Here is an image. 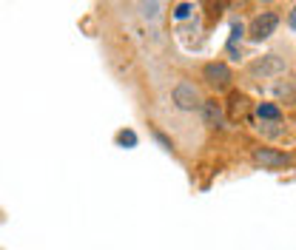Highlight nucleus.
<instances>
[{
    "label": "nucleus",
    "instance_id": "obj_13",
    "mask_svg": "<svg viewBox=\"0 0 296 250\" xmlns=\"http://www.w3.org/2000/svg\"><path fill=\"white\" fill-rule=\"evenodd\" d=\"M288 26H290V29H293V31H296V6H293V12H290V14H288Z\"/></svg>",
    "mask_w": 296,
    "mask_h": 250
},
{
    "label": "nucleus",
    "instance_id": "obj_10",
    "mask_svg": "<svg viewBox=\"0 0 296 250\" xmlns=\"http://www.w3.org/2000/svg\"><path fill=\"white\" fill-rule=\"evenodd\" d=\"M273 94L282 97V100H290V103L296 100V88L290 86V83H279V86H273Z\"/></svg>",
    "mask_w": 296,
    "mask_h": 250
},
{
    "label": "nucleus",
    "instance_id": "obj_8",
    "mask_svg": "<svg viewBox=\"0 0 296 250\" xmlns=\"http://www.w3.org/2000/svg\"><path fill=\"white\" fill-rule=\"evenodd\" d=\"M242 37H245V26H242L239 20H234V23H231V37H228V43H225V49H239L236 43H242Z\"/></svg>",
    "mask_w": 296,
    "mask_h": 250
},
{
    "label": "nucleus",
    "instance_id": "obj_2",
    "mask_svg": "<svg viewBox=\"0 0 296 250\" xmlns=\"http://www.w3.org/2000/svg\"><path fill=\"white\" fill-rule=\"evenodd\" d=\"M171 103L177 111H197L199 105H202V97H199V88L194 86V83H188V80H179L177 86L171 88Z\"/></svg>",
    "mask_w": 296,
    "mask_h": 250
},
{
    "label": "nucleus",
    "instance_id": "obj_12",
    "mask_svg": "<svg viewBox=\"0 0 296 250\" xmlns=\"http://www.w3.org/2000/svg\"><path fill=\"white\" fill-rule=\"evenodd\" d=\"M117 142H120L123 148H134V145H137V134H134V131H120V134H117Z\"/></svg>",
    "mask_w": 296,
    "mask_h": 250
},
{
    "label": "nucleus",
    "instance_id": "obj_5",
    "mask_svg": "<svg viewBox=\"0 0 296 250\" xmlns=\"http://www.w3.org/2000/svg\"><path fill=\"white\" fill-rule=\"evenodd\" d=\"M251 159L256 165H262V168H285V165H290V153H282L276 148H256L251 153Z\"/></svg>",
    "mask_w": 296,
    "mask_h": 250
},
{
    "label": "nucleus",
    "instance_id": "obj_6",
    "mask_svg": "<svg viewBox=\"0 0 296 250\" xmlns=\"http://www.w3.org/2000/svg\"><path fill=\"white\" fill-rule=\"evenodd\" d=\"M199 111H202L205 125H222V105L216 103V100H202Z\"/></svg>",
    "mask_w": 296,
    "mask_h": 250
},
{
    "label": "nucleus",
    "instance_id": "obj_1",
    "mask_svg": "<svg viewBox=\"0 0 296 250\" xmlns=\"http://www.w3.org/2000/svg\"><path fill=\"white\" fill-rule=\"evenodd\" d=\"M285 71H288V63L279 54H262L253 63H248V77L251 80H273Z\"/></svg>",
    "mask_w": 296,
    "mask_h": 250
},
{
    "label": "nucleus",
    "instance_id": "obj_7",
    "mask_svg": "<svg viewBox=\"0 0 296 250\" xmlns=\"http://www.w3.org/2000/svg\"><path fill=\"white\" fill-rule=\"evenodd\" d=\"M256 117L259 120H268V122H279L282 120V108L276 103H259L256 105Z\"/></svg>",
    "mask_w": 296,
    "mask_h": 250
},
{
    "label": "nucleus",
    "instance_id": "obj_11",
    "mask_svg": "<svg viewBox=\"0 0 296 250\" xmlns=\"http://www.w3.org/2000/svg\"><path fill=\"white\" fill-rule=\"evenodd\" d=\"M194 14V3H177L174 6V17L177 20H185V17H191Z\"/></svg>",
    "mask_w": 296,
    "mask_h": 250
},
{
    "label": "nucleus",
    "instance_id": "obj_4",
    "mask_svg": "<svg viewBox=\"0 0 296 250\" xmlns=\"http://www.w3.org/2000/svg\"><path fill=\"white\" fill-rule=\"evenodd\" d=\"M202 80L208 83V86H214V88H225V86L231 83V68H228V63H219V60L205 63V66H202Z\"/></svg>",
    "mask_w": 296,
    "mask_h": 250
},
{
    "label": "nucleus",
    "instance_id": "obj_3",
    "mask_svg": "<svg viewBox=\"0 0 296 250\" xmlns=\"http://www.w3.org/2000/svg\"><path fill=\"white\" fill-rule=\"evenodd\" d=\"M276 26H279V14L273 12V9H265V12H259L256 17L251 20L248 37H251L253 43H262V40H268V37L276 31Z\"/></svg>",
    "mask_w": 296,
    "mask_h": 250
},
{
    "label": "nucleus",
    "instance_id": "obj_9",
    "mask_svg": "<svg viewBox=\"0 0 296 250\" xmlns=\"http://www.w3.org/2000/svg\"><path fill=\"white\" fill-rule=\"evenodd\" d=\"M142 17L145 20H151V23H160V17H162V3H142Z\"/></svg>",
    "mask_w": 296,
    "mask_h": 250
}]
</instances>
